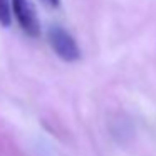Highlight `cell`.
Wrapping results in <instances>:
<instances>
[{"label": "cell", "mask_w": 156, "mask_h": 156, "mask_svg": "<svg viewBox=\"0 0 156 156\" xmlns=\"http://www.w3.org/2000/svg\"><path fill=\"white\" fill-rule=\"evenodd\" d=\"M47 39L54 52L66 62H74L81 57V49H79L76 39L66 30L64 27L52 25L47 30Z\"/></svg>", "instance_id": "1"}, {"label": "cell", "mask_w": 156, "mask_h": 156, "mask_svg": "<svg viewBox=\"0 0 156 156\" xmlns=\"http://www.w3.org/2000/svg\"><path fill=\"white\" fill-rule=\"evenodd\" d=\"M12 12L22 30L30 37L41 35V20L32 0H12Z\"/></svg>", "instance_id": "2"}, {"label": "cell", "mask_w": 156, "mask_h": 156, "mask_svg": "<svg viewBox=\"0 0 156 156\" xmlns=\"http://www.w3.org/2000/svg\"><path fill=\"white\" fill-rule=\"evenodd\" d=\"M12 0H0V25L9 27L12 24Z\"/></svg>", "instance_id": "3"}, {"label": "cell", "mask_w": 156, "mask_h": 156, "mask_svg": "<svg viewBox=\"0 0 156 156\" xmlns=\"http://www.w3.org/2000/svg\"><path fill=\"white\" fill-rule=\"evenodd\" d=\"M42 4H45L47 7H52V9H55V7H59V4H61V0H41Z\"/></svg>", "instance_id": "4"}]
</instances>
